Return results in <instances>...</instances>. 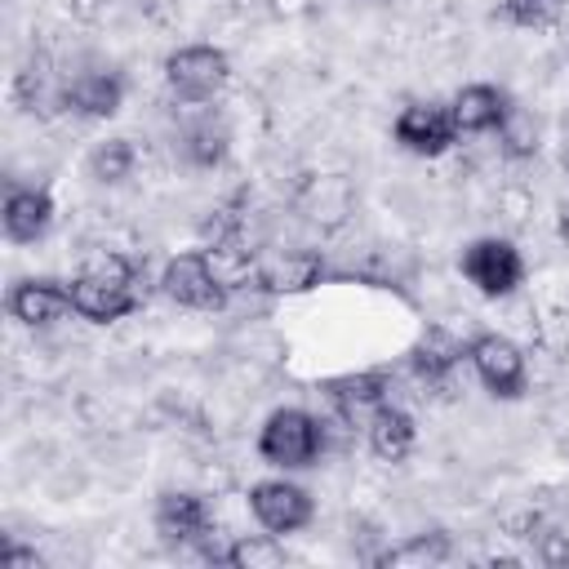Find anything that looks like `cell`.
Masks as SVG:
<instances>
[{
	"label": "cell",
	"mask_w": 569,
	"mask_h": 569,
	"mask_svg": "<svg viewBox=\"0 0 569 569\" xmlns=\"http://www.w3.org/2000/svg\"><path fill=\"white\" fill-rule=\"evenodd\" d=\"M222 565L231 569H280L284 565V542L280 533H240L227 551H222Z\"/></svg>",
	"instance_id": "7402d4cb"
},
{
	"label": "cell",
	"mask_w": 569,
	"mask_h": 569,
	"mask_svg": "<svg viewBox=\"0 0 569 569\" xmlns=\"http://www.w3.org/2000/svg\"><path fill=\"white\" fill-rule=\"evenodd\" d=\"M249 511H253V520L267 529V533H298V529H307L311 525V516H316V502H311V493L302 489V485H293V480H258L253 489H249Z\"/></svg>",
	"instance_id": "ba28073f"
},
{
	"label": "cell",
	"mask_w": 569,
	"mask_h": 569,
	"mask_svg": "<svg viewBox=\"0 0 569 569\" xmlns=\"http://www.w3.org/2000/svg\"><path fill=\"white\" fill-rule=\"evenodd\" d=\"M533 556H538L547 569H569V533H560V529H538V533H533Z\"/></svg>",
	"instance_id": "d4e9b609"
},
{
	"label": "cell",
	"mask_w": 569,
	"mask_h": 569,
	"mask_svg": "<svg viewBox=\"0 0 569 569\" xmlns=\"http://www.w3.org/2000/svg\"><path fill=\"white\" fill-rule=\"evenodd\" d=\"M391 138L409 156L431 160V156H445L458 142V124H453L449 107H440V102H409V107H400V116L391 124Z\"/></svg>",
	"instance_id": "9c48e42d"
},
{
	"label": "cell",
	"mask_w": 569,
	"mask_h": 569,
	"mask_svg": "<svg viewBox=\"0 0 569 569\" xmlns=\"http://www.w3.org/2000/svg\"><path fill=\"white\" fill-rule=\"evenodd\" d=\"M325 280V258L316 249H276V253H258V276L253 289L276 293V298H293V293H311Z\"/></svg>",
	"instance_id": "8fae6325"
},
{
	"label": "cell",
	"mask_w": 569,
	"mask_h": 569,
	"mask_svg": "<svg viewBox=\"0 0 569 569\" xmlns=\"http://www.w3.org/2000/svg\"><path fill=\"white\" fill-rule=\"evenodd\" d=\"M227 80H231V62L218 44H178L164 58V84L182 102H209L227 89Z\"/></svg>",
	"instance_id": "3957f363"
},
{
	"label": "cell",
	"mask_w": 569,
	"mask_h": 569,
	"mask_svg": "<svg viewBox=\"0 0 569 569\" xmlns=\"http://www.w3.org/2000/svg\"><path fill=\"white\" fill-rule=\"evenodd\" d=\"M556 231H560V240H569V196H565L560 209H556Z\"/></svg>",
	"instance_id": "4316f807"
},
{
	"label": "cell",
	"mask_w": 569,
	"mask_h": 569,
	"mask_svg": "<svg viewBox=\"0 0 569 569\" xmlns=\"http://www.w3.org/2000/svg\"><path fill=\"white\" fill-rule=\"evenodd\" d=\"M182 156H187V164H196V169H213V164H222L227 160V129L213 120V116H200V120H191L187 129H182Z\"/></svg>",
	"instance_id": "d6986e66"
},
{
	"label": "cell",
	"mask_w": 569,
	"mask_h": 569,
	"mask_svg": "<svg viewBox=\"0 0 569 569\" xmlns=\"http://www.w3.org/2000/svg\"><path fill=\"white\" fill-rule=\"evenodd\" d=\"M0 565H4V569H36L40 556H36L31 547H13V542H4V547H0Z\"/></svg>",
	"instance_id": "484cf974"
},
{
	"label": "cell",
	"mask_w": 569,
	"mask_h": 569,
	"mask_svg": "<svg viewBox=\"0 0 569 569\" xmlns=\"http://www.w3.org/2000/svg\"><path fill=\"white\" fill-rule=\"evenodd\" d=\"M325 391H329V400H333V409H338L342 418H369L378 405L391 400V391H387V373H378V369L333 378Z\"/></svg>",
	"instance_id": "e0dca14e"
},
{
	"label": "cell",
	"mask_w": 569,
	"mask_h": 569,
	"mask_svg": "<svg viewBox=\"0 0 569 569\" xmlns=\"http://www.w3.org/2000/svg\"><path fill=\"white\" fill-rule=\"evenodd\" d=\"M325 449V422L298 405H284L276 409L262 431H258V453L267 467H280V471H302L320 458Z\"/></svg>",
	"instance_id": "7a4b0ae2"
},
{
	"label": "cell",
	"mask_w": 569,
	"mask_h": 569,
	"mask_svg": "<svg viewBox=\"0 0 569 569\" xmlns=\"http://www.w3.org/2000/svg\"><path fill=\"white\" fill-rule=\"evenodd\" d=\"M0 227L9 244H36L49 236L53 227V196L44 187H9L4 191V209H0Z\"/></svg>",
	"instance_id": "4fadbf2b"
},
{
	"label": "cell",
	"mask_w": 569,
	"mask_h": 569,
	"mask_svg": "<svg viewBox=\"0 0 569 569\" xmlns=\"http://www.w3.org/2000/svg\"><path fill=\"white\" fill-rule=\"evenodd\" d=\"M302 213L311 222H325V227H338L347 213H351V191L342 178H316L307 182L302 191Z\"/></svg>",
	"instance_id": "44dd1931"
},
{
	"label": "cell",
	"mask_w": 569,
	"mask_h": 569,
	"mask_svg": "<svg viewBox=\"0 0 569 569\" xmlns=\"http://www.w3.org/2000/svg\"><path fill=\"white\" fill-rule=\"evenodd\" d=\"M142 267L124 253H93L84 258V267L71 276V307L80 320L93 325H111L124 320L142 307Z\"/></svg>",
	"instance_id": "6da1fadb"
},
{
	"label": "cell",
	"mask_w": 569,
	"mask_h": 569,
	"mask_svg": "<svg viewBox=\"0 0 569 569\" xmlns=\"http://www.w3.org/2000/svg\"><path fill=\"white\" fill-rule=\"evenodd\" d=\"M511 98L498 84H462L449 102V116L458 124V133H493L507 116Z\"/></svg>",
	"instance_id": "9a60e30c"
},
{
	"label": "cell",
	"mask_w": 569,
	"mask_h": 569,
	"mask_svg": "<svg viewBox=\"0 0 569 569\" xmlns=\"http://www.w3.org/2000/svg\"><path fill=\"white\" fill-rule=\"evenodd\" d=\"M9 316L27 329H49L58 320H67L76 307H71V280H53V276H27V280H13L9 289Z\"/></svg>",
	"instance_id": "30bf717a"
},
{
	"label": "cell",
	"mask_w": 569,
	"mask_h": 569,
	"mask_svg": "<svg viewBox=\"0 0 569 569\" xmlns=\"http://www.w3.org/2000/svg\"><path fill=\"white\" fill-rule=\"evenodd\" d=\"M133 164H138V151H133L129 138H107V142H98V147L89 151V160H84L89 178L102 182V187L129 182V178H133Z\"/></svg>",
	"instance_id": "ffe728a7"
},
{
	"label": "cell",
	"mask_w": 569,
	"mask_h": 569,
	"mask_svg": "<svg viewBox=\"0 0 569 569\" xmlns=\"http://www.w3.org/2000/svg\"><path fill=\"white\" fill-rule=\"evenodd\" d=\"M493 133H498V151L507 160H533L538 156V120H533V111H525V107L511 102L507 116H502V124Z\"/></svg>",
	"instance_id": "603a6c76"
},
{
	"label": "cell",
	"mask_w": 569,
	"mask_h": 569,
	"mask_svg": "<svg viewBox=\"0 0 569 569\" xmlns=\"http://www.w3.org/2000/svg\"><path fill=\"white\" fill-rule=\"evenodd\" d=\"M462 360H467V347H462L458 338H449L445 329H427V333L418 338V347L409 351V365H413V373H418L427 387H445Z\"/></svg>",
	"instance_id": "2e32d148"
},
{
	"label": "cell",
	"mask_w": 569,
	"mask_h": 569,
	"mask_svg": "<svg viewBox=\"0 0 569 569\" xmlns=\"http://www.w3.org/2000/svg\"><path fill=\"white\" fill-rule=\"evenodd\" d=\"M151 520H156V533L169 547H204L218 560V551L209 547V538H213V511H209V502L200 493H187V489L160 493Z\"/></svg>",
	"instance_id": "52a82bcc"
},
{
	"label": "cell",
	"mask_w": 569,
	"mask_h": 569,
	"mask_svg": "<svg viewBox=\"0 0 569 569\" xmlns=\"http://www.w3.org/2000/svg\"><path fill=\"white\" fill-rule=\"evenodd\" d=\"M498 13H502L511 27L542 31V27H556V22H560L565 0H498Z\"/></svg>",
	"instance_id": "cb8c5ba5"
},
{
	"label": "cell",
	"mask_w": 569,
	"mask_h": 569,
	"mask_svg": "<svg viewBox=\"0 0 569 569\" xmlns=\"http://www.w3.org/2000/svg\"><path fill=\"white\" fill-rule=\"evenodd\" d=\"M62 107L84 116V120H107L124 107V76L111 71V67H98V71H76L67 84H62Z\"/></svg>",
	"instance_id": "7c38bea8"
},
{
	"label": "cell",
	"mask_w": 569,
	"mask_h": 569,
	"mask_svg": "<svg viewBox=\"0 0 569 569\" xmlns=\"http://www.w3.org/2000/svg\"><path fill=\"white\" fill-rule=\"evenodd\" d=\"M467 365L476 369L480 387L498 400H516L529 387V369H525V351L507 338V333H476L467 342Z\"/></svg>",
	"instance_id": "5b68a950"
},
{
	"label": "cell",
	"mask_w": 569,
	"mask_h": 569,
	"mask_svg": "<svg viewBox=\"0 0 569 569\" xmlns=\"http://www.w3.org/2000/svg\"><path fill=\"white\" fill-rule=\"evenodd\" d=\"M462 276L476 284L485 298H507L525 284V258L511 240L502 236H480L462 249Z\"/></svg>",
	"instance_id": "8992f818"
},
{
	"label": "cell",
	"mask_w": 569,
	"mask_h": 569,
	"mask_svg": "<svg viewBox=\"0 0 569 569\" xmlns=\"http://www.w3.org/2000/svg\"><path fill=\"white\" fill-rule=\"evenodd\" d=\"M453 556V542H449V533H440V529H431V533H413V538H405V542H396V547H387L382 556H378V565H405V569H431V565H445Z\"/></svg>",
	"instance_id": "ac0fdd59"
},
{
	"label": "cell",
	"mask_w": 569,
	"mask_h": 569,
	"mask_svg": "<svg viewBox=\"0 0 569 569\" xmlns=\"http://www.w3.org/2000/svg\"><path fill=\"white\" fill-rule=\"evenodd\" d=\"M365 436H369V449H373V458H382V462H405L409 453H413V445H418V427H413V418H409V409H400V405H378L369 418H365Z\"/></svg>",
	"instance_id": "5bb4252c"
},
{
	"label": "cell",
	"mask_w": 569,
	"mask_h": 569,
	"mask_svg": "<svg viewBox=\"0 0 569 569\" xmlns=\"http://www.w3.org/2000/svg\"><path fill=\"white\" fill-rule=\"evenodd\" d=\"M160 289H164L169 302H178V307H187V311H222L227 298H231V289H227V284L218 280V271L209 267L204 249H182V253H173V258L164 262V271H160Z\"/></svg>",
	"instance_id": "277c9868"
}]
</instances>
